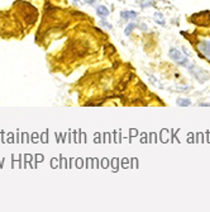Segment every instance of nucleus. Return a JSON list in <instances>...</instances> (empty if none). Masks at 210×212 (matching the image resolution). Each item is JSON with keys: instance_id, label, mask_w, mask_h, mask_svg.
<instances>
[{"instance_id": "0eeeda50", "label": "nucleus", "mask_w": 210, "mask_h": 212, "mask_svg": "<svg viewBox=\"0 0 210 212\" xmlns=\"http://www.w3.org/2000/svg\"><path fill=\"white\" fill-rule=\"evenodd\" d=\"M136 27H137V24H136V23H129V24H128V27L124 29V33H125V36H129V34L132 33V31Z\"/></svg>"}, {"instance_id": "f03ea898", "label": "nucleus", "mask_w": 210, "mask_h": 212, "mask_svg": "<svg viewBox=\"0 0 210 212\" xmlns=\"http://www.w3.org/2000/svg\"><path fill=\"white\" fill-rule=\"evenodd\" d=\"M198 50L201 53L203 59H208L210 61V40L208 41H203L198 45Z\"/></svg>"}, {"instance_id": "1a4fd4ad", "label": "nucleus", "mask_w": 210, "mask_h": 212, "mask_svg": "<svg viewBox=\"0 0 210 212\" xmlns=\"http://www.w3.org/2000/svg\"><path fill=\"white\" fill-rule=\"evenodd\" d=\"M162 18H163V17H162V14H161V13H156V14H155V21H156L157 23H160V24H162V26H163V24H165V22H163V19H162Z\"/></svg>"}, {"instance_id": "f8f14e48", "label": "nucleus", "mask_w": 210, "mask_h": 212, "mask_svg": "<svg viewBox=\"0 0 210 212\" xmlns=\"http://www.w3.org/2000/svg\"><path fill=\"white\" fill-rule=\"evenodd\" d=\"M73 2H75L76 4H77V3H79V0H73Z\"/></svg>"}, {"instance_id": "7ed1b4c3", "label": "nucleus", "mask_w": 210, "mask_h": 212, "mask_svg": "<svg viewBox=\"0 0 210 212\" xmlns=\"http://www.w3.org/2000/svg\"><path fill=\"white\" fill-rule=\"evenodd\" d=\"M189 71L191 72V74H194L196 78L199 79V81H201V83H203V79H201V78H204V80H208V79H209V75H208L204 70H201V69H199V67H195V66H193V65L189 67Z\"/></svg>"}, {"instance_id": "9b49d317", "label": "nucleus", "mask_w": 210, "mask_h": 212, "mask_svg": "<svg viewBox=\"0 0 210 212\" xmlns=\"http://www.w3.org/2000/svg\"><path fill=\"white\" fill-rule=\"evenodd\" d=\"M85 3L89 4V5H95V3H96V0H85Z\"/></svg>"}, {"instance_id": "20e7f679", "label": "nucleus", "mask_w": 210, "mask_h": 212, "mask_svg": "<svg viewBox=\"0 0 210 212\" xmlns=\"http://www.w3.org/2000/svg\"><path fill=\"white\" fill-rule=\"evenodd\" d=\"M109 13H110V10L105 7V5H99L98 8H96V14L101 18V19H104V18H106L108 15H109Z\"/></svg>"}, {"instance_id": "9d476101", "label": "nucleus", "mask_w": 210, "mask_h": 212, "mask_svg": "<svg viewBox=\"0 0 210 212\" xmlns=\"http://www.w3.org/2000/svg\"><path fill=\"white\" fill-rule=\"evenodd\" d=\"M100 26H101V27H104V28H106V29H111V24H110V23H108V22L101 21V22H100Z\"/></svg>"}, {"instance_id": "39448f33", "label": "nucleus", "mask_w": 210, "mask_h": 212, "mask_svg": "<svg viewBox=\"0 0 210 212\" xmlns=\"http://www.w3.org/2000/svg\"><path fill=\"white\" fill-rule=\"evenodd\" d=\"M137 13L136 12H122L120 13V17H122V19H124V21H128V19H130V18H137Z\"/></svg>"}, {"instance_id": "423d86ee", "label": "nucleus", "mask_w": 210, "mask_h": 212, "mask_svg": "<svg viewBox=\"0 0 210 212\" xmlns=\"http://www.w3.org/2000/svg\"><path fill=\"white\" fill-rule=\"evenodd\" d=\"M176 103H177V106H180V107H187V106L191 104V101H190V99H181V98H179Z\"/></svg>"}, {"instance_id": "6e6552de", "label": "nucleus", "mask_w": 210, "mask_h": 212, "mask_svg": "<svg viewBox=\"0 0 210 212\" xmlns=\"http://www.w3.org/2000/svg\"><path fill=\"white\" fill-rule=\"evenodd\" d=\"M153 4H155V0H143L141 7L142 8H148V7H152Z\"/></svg>"}, {"instance_id": "f257e3e1", "label": "nucleus", "mask_w": 210, "mask_h": 212, "mask_svg": "<svg viewBox=\"0 0 210 212\" xmlns=\"http://www.w3.org/2000/svg\"><path fill=\"white\" fill-rule=\"evenodd\" d=\"M170 57H171V59H172L176 64H179V65L186 66V65L189 64L187 57H185L177 48H171V50H170Z\"/></svg>"}]
</instances>
